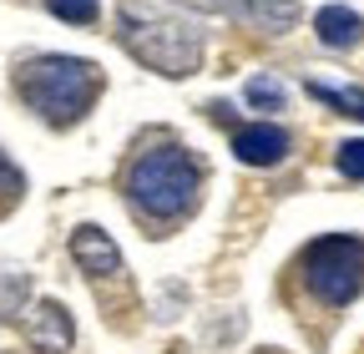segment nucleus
<instances>
[{
    "instance_id": "9",
    "label": "nucleus",
    "mask_w": 364,
    "mask_h": 354,
    "mask_svg": "<svg viewBox=\"0 0 364 354\" xmlns=\"http://www.w3.org/2000/svg\"><path fill=\"white\" fill-rule=\"evenodd\" d=\"M314 31H318V41H324L329 51H349L354 41H359V31H364V21L349 6H324V11L314 16Z\"/></svg>"
},
{
    "instance_id": "7",
    "label": "nucleus",
    "mask_w": 364,
    "mask_h": 354,
    "mask_svg": "<svg viewBox=\"0 0 364 354\" xmlns=\"http://www.w3.org/2000/svg\"><path fill=\"white\" fill-rule=\"evenodd\" d=\"M233 152H238V162H248V167H273V162L289 157V132L273 127V122L243 127L238 137H233Z\"/></svg>"
},
{
    "instance_id": "15",
    "label": "nucleus",
    "mask_w": 364,
    "mask_h": 354,
    "mask_svg": "<svg viewBox=\"0 0 364 354\" xmlns=\"http://www.w3.org/2000/svg\"><path fill=\"white\" fill-rule=\"evenodd\" d=\"M339 172L354 177V183H364V137H354V142L339 147Z\"/></svg>"
},
{
    "instance_id": "13",
    "label": "nucleus",
    "mask_w": 364,
    "mask_h": 354,
    "mask_svg": "<svg viewBox=\"0 0 364 354\" xmlns=\"http://www.w3.org/2000/svg\"><path fill=\"white\" fill-rule=\"evenodd\" d=\"M46 6H51V16H61L71 26H91L102 11V0H46Z\"/></svg>"
},
{
    "instance_id": "2",
    "label": "nucleus",
    "mask_w": 364,
    "mask_h": 354,
    "mask_svg": "<svg viewBox=\"0 0 364 354\" xmlns=\"http://www.w3.org/2000/svg\"><path fill=\"white\" fill-rule=\"evenodd\" d=\"M16 92L31 112H41L46 122L71 127L102 92V71L81 61V56H36L16 71Z\"/></svg>"
},
{
    "instance_id": "4",
    "label": "nucleus",
    "mask_w": 364,
    "mask_h": 354,
    "mask_svg": "<svg viewBox=\"0 0 364 354\" xmlns=\"http://www.w3.org/2000/svg\"><path fill=\"white\" fill-rule=\"evenodd\" d=\"M304 284L329 309H344L349 299H359V289H364V243L344 238V233L309 243L304 248Z\"/></svg>"
},
{
    "instance_id": "11",
    "label": "nucleus",
    "mask_w": 364,
    "mask_h": 354,
    "mask_svg": "<svg viewBox=\"0 0 364 354\" xmlns=\"http://www.w3.org/2000/svg\"><path fill=\"white\" fill-rule=\"evenodd\" d=\"M26 294H31L26 274H16V269H0V319H16L21 309H26Z\"/></svg>"
},
{
    "instance_id": "5",
    "label": "nucleus",
    "mask_w": 364,
    "mask_h": 354,
    "mask_svg": "<svg viewBox=\"0 0 364 354\" xmlns=\"http://www.w3.org/2000/svg\"><path fill=\"white\" fill-rule=\"evenodd\" d=\"M203 11H218V16H233L253 31H268V36H279L299 21V0H198Z\"/></svg>"
},
{
    "instance_id": "8",
    "label": "nucleus",
    "mask_w": 364,
    "mask_h": 354,
    "mask_svg": "<svg viewBox=\"0 0 364 354\" xmlns=\"http://www.w3.org/2000/svg\"><path fill=\"white\" fill-rule=\"evenodd\" d=\"M26 334H31V344H36L41 354H66V349H71V339H76V329H71V314H66V309H61L56 299L36 304V314H31Z\"/></svg>"
},
{
    "instance_id": "3",
    "label": "nucleus",
    "mask_w": 364,
    "mask_h": 354,
    "mask_svg": "<svg viewBox=\"0 0 364 354\" xmlns=\"http://www.w3.org/2000/svg\"><path fill=\"white\" fill-rule=\"evenodd\" d=\"M198 183H203V172H198L193 152L177 147V142H162L132 162L127 198L136 203V213L157 218V223H172V218H182L198 203Z\"/></svg>"
},
{
    "instance_id": "1",
    "label": "nucleus",
    "mask_w": 364,
    "mask_h": 354,
    "mask_svg": "<svg viewBox=\"0 0 364 354\" xmlns=\"http://www.w3.org/2000/svg\"><path fill=\"white\" fill-rule=\"evenodd\" d=\"M122 46L162 76H188L203 61V36L193 21L172 16L157 0H122Z\"/></svg>"
},
{
    "instance_id": "6",
    "label": "nucleus",
    "mask_w": 364,
    "mask_h": 354,
    "mask_svg": "<svg viewBox=\"0 0 364 354\" xmlns=\"http://www.w3.org/2000/svg\"><path fill=\"white\" fill-rule=\"evenodd\" d=\"M71 258H76V269L91 274V279L122 274V248H117L102 228H91V223H81V228L71 233Z\"/></svg>"
},
{
    "instance_id": "14",
    "label": "nucleus",
    "mask_w": 364,
    "mask_h": 354,
    "mask_svg": "<svg viewBox=\"0 0 364 354\" xmlns=\"http://www.w3.org/2000/svg\"><path fill=\"white\" fill-rule=\"evenodd\" d=\"M248 102L263 107V112H279V107H284V86L273 81V76H253V81H248Z\"/></svg>"
},
{
    "instance_id": "10",
    "label": "nucleus",
    "mask_w": 364,
    "mask_h": 354,
    "mask_svg": "<svg viewBox=\"0 0 364 354\" xmlns=\"http://www.w3.org/2000/svg\"><path fill=\"white\" fill-rule=\"evenodd\" d=\"M309 97L329 102V107H339V112H349V117H364V92H359V86H329V81H309Z\"/></svg>"
},
{
    "instance_id": "12",
    "label": "nucleus",
    "mask_w": 364,
    "mask_h": 354,
    "mask_svg": "<svg viewBox=\"0 0 364 354\" xmlns=\"http://www.w3.org/2000/svg\"><path fill=\"white\" fill-rule=\"evenodd\" d=\"M21 193H26V177H21V167L0 152V218H6L16 203H21Z\"/></svg>"
}]
</instances>
